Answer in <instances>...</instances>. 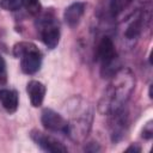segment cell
<instances>
[{"mask_svg":"<svg viewBox=\"0 0 153 153\" xmlns=\"http://www.w3.org/2000/svg\"><path fill=\"white\" fill-rule=\"evenodd\" d=\"M135 88V75L129 68H121L112 74V79L99 103L103 114L122 109Z\"/></svg>","mask_w":153,"mask_h":153,"instance_id":"obj_1","label":"cell"},{"mask_svg":"<svg viewBox=\"0 0 153 153\" xmlns=\"http://www.w3.org/2000/svg\"><path fill=\"white\" fill-rule=\"evenodd\" d=\"M13 55L20 59V68L25 74H35L41 68L42 54L36 44L19 42L13 47Z\"/></svg>","mask_w":153,"mask_h":153,"instance_id":"obj_2","label":"cell"},{"mask_svg":"<svg viewBox=\"0 0 153 153\" xmlns=\"http://www.w3.org/2000/svg\"><path fill=\"white\" fill-rule=\"evenodd\" d=\"M97 60L102 65V74L109 75L114 74L115 69L112 68L117 60V51L115 49V44L112 39L108 36L103 37L97 47Z\"/></svg>","mask_w":153,"mask_h":153,"instance_id":"obj_3","label":"cell"},{"mask_svg":"<svg viewBox=\"0 0 153 153\" xmlns=\"http://www.w3.org/2000/svg\"><path fill=\"white\" fill-rule=\"evenodd\" d=\"M38 29L43 43L49 48L54 49L60 41V29L55 22V18L50 13H44L38 20Z\"/></svg>","mask_w":153,"mask_h":153,"instance_id":"obj_4","label":"cell"},{"mask_svg":"<svg viewBox=\"0 0 153 153\" xmlns=\"http://www.w3.org/2000/svg\"><path fill=\"white\" fill-rule=\"evenodd\" d=\"M31 139L37 143V146H39L43 151L45 152H51V153H60V152H67V147L61 143L57 139L43 134L42 131L38 130H32L30 134Z\"/></svg>","mask_w":153,"mask_h":153,"instance_id":"obj_5","label":"cell"},{"mask_svg":"<svg viewBox=\"0 0 153 153\" xmlns=\"http://www.w3.org/2000/svg\"><path fill=\"white\" fill-rule=\"evenodd\" d=\"M41 122L44 128L50 131L67 133V121L60 114L51 109H44L42 111Z\"/></svg>","mask_w":153,"mask_h":153,"instance_id":"obj_6","label":"cell"},{"mask_svg":"<svg viewBox=\"0 0 153 153\" xmlns=\"http://www.w3.org/2000/svg\"><path fill=\"white\" fill-rule=\"evenodd\" d=\"M110 117V129H111V137L112 141H118L124 131H126V127H127V116L122 109L115 110L109 114Z\"/></svg>","mask_w":153,"mask_h":153,"instance_id":"obj_7","label":"cell"},{"mask_svg":"<svg viewBox=\"0 0 153 153\" xmlns=\"http://www.w3.org/2000/svg\"><path fill=\"white\" fill-rule=\"evenodd\" d=\"M26 92L30 99V103L32 106L38 108L42 105L45 96V86L41 81L31 80L26 85Z\"/></svg>","mask_w":153,"mask_h":153,"instance_id":"obj_8","label":"cell"},{"mask_svg":"<svg viewBox=\"0 0 153 153\" xmlns=\"http://www.w3.org/2000/svg\"><path fill=\"white\" fill-rule=\"evenodd\" d=\"M85 4L84 2H73L72 5H69L65 13H63V19L66 22V24L71 27H74L79 24L84 12H85Z\"/></svg>","mask_w":153,"mask_h":153,"instance_id":"obj_9","label":"cell"},{"mask_svg":"<svg viewBox=\"0 0 153 153\" xmlns=\"http://www.w3.org/2000/svg\"><path fill=\"white\" fill-rule=\"evenodd\" d=\"M0 102L8 114H13L17 111L19 104L18 93L13 90H0Z\"/></svg>","mask_w":153,"mask_h":153,"instance_id":"obj_10","label":"cell"},{"mask_svg":"<svg viewBox=\"0 0 153 153\" xmlns=\"http://www.w3.org/2000/svg\"><path fill=\"white\" fill-rule=\"evenodd\" d=\"M143 22H145V13H139L131 22L130 24L128 25V27L126 29V32H124V36L128 38V39H134L136 38L141 30H142V25H143Z\"/></svg>","mask_w":153,"mask_h":153,"instance_id":"obj_11","label":"cell"},{"mask_svg":"<svg viewBox=\"0 0 153 153\" xmlns=\"http://www.w3.org/2000/svg\"><path fill=\"white\" fill-rule=\"evenodd\" d=\"M134 0H111L110 1V11L114 16H117L122 13L124 10H127L130 4Z\"/></svg>","mask_w":153,"mask_h":153,"instance_id":"obj_12","label":"cell"},{"mask_svg":"<svg viewBox=\"0 0 153 153\" xmlns=\"http://www.w3.org/2000/svg\"><path fill=\"white\" fill-rule=\"evenodd\" d=\"M22 6H24L31 16H38L42 11V5L38 0H23Z\"/></svg>","mask_w":153,"mask_h":153,"instance_id":"obj_13","label":"cell"},{"mask_svg":"<svg viewBox=\"0 0 153 153\" xmlns=\"http://www.w3.org/2000/svg\"><path fill=\"white\" fill-rule=\"evenodd\" d=\"M23 0H0V7L5 11H16L22 6Z\"/></svg>","mask_w":153,"mask_h":153,"instance_id":"obj_14","label":"cell"},{"mask_svg":"<svg viewBox=\"0 0 153 153\" xmlns=\"http://www.w3.org/2000/svg\"><path fill=\"white\" fill-rule=\"evenodd\" d=\"M152 136H153V122L149 121V122H147V124H145V127L142 129V137L146 140H149V139H152Z\"/></svg>","mask_w":153,"mask_h":153,"instance_id":"obj_15","label":"cell"},{"mask_svg":"<svg viewBox=\"0 0 153 153\" xmlns=\"http://www.w3.org/2000/svg\"><path fill=\"white\" fill-rule=\"evenodd\" d=\"M7 81V72H6V63L5 60L0 56V85Z\"/></svg>","mask_w":153,"mask_h":153,"instance_id":"obj_16","label":"cell"},{"mask_svg":"<svg viewBox=\"0 0 153 153\" xmlns=\"http://www.w3.org/2000/svg\"><path fill=\"white\" fill-rule=\"evenodd\" d=\"M141 151V148L139 147V146H136V145H131V146H129L127 149H126V152H140Z\"/></svg>","mask_w":153,"mask_h":153,"instance_id":"obj_17","label":"cell"},{"mask_svg":"<svg viewBox=\"0 0 153 153\" xmlns=\"http://www.w3.org/2000/svg\"><path fill=\"white\" fill-rule=\"evenodd\" d=\"M143 1H148V0H143Z\"/></svg>","mask_w":153,"mask_h":153,"instance_id":"obj_18","label":"cell"}]
</instances>
